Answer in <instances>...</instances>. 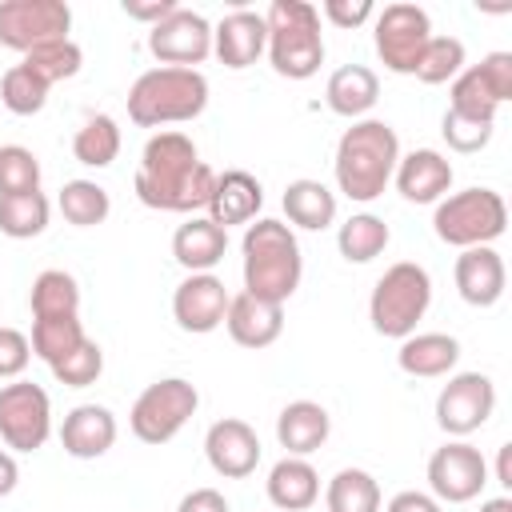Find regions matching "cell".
Instances as JSON below:
<instances>
[{
    "mask_svg": "<svg viewBox=\"0 0 512 512\" xmlns=\"http://www.w3.org/2000/svg\"><path fill=\"white\" fill-rule=\"evenodd\" d=\"M324 100H328V108H332L336 116L360 120L364 112L376 108V100H380V80H376V72L364 68V64H344V68H336V72L328 76Z\"/></svg>",
    "mask_w": 512,
    "mask_h": 512,
    "instance_id": "obj_27",
    "label": "cell"
},
{
    "mask_svg": "<svg viewBox=\"0 0 512 512\" xmlns=\"http://www.w3.org/2000/svg\"><path fill=\"white\" fill-rule=\"evenodd\" d=\"M208 108V80L200 68H148L128 88V116L140 128L184 124Z\"/></svg>",
    "mask_w": 512,
    "mask_h": 512,
    "instance_id": "obj_4",
    "label": "cell"
},
{
    "mask_svg": "<svg viewBox=\"0 0 512 512\" xmlns=\"http://www.w3.org/2000/svg\"><path fill=\"white\" fill-rule=\"evenodd\" d=\"M432 304V276L428 268H420L416 260H400L392 268H384V276L376 280L372 296H368V320L380 336L388 340H404L416 332V324L424 320Z\"/></svg>",
    "mask_w": 512,
    "mask_h": 512,
    "instance_id": "obj_6",
    "label": "cell"
},
{
    "mask_svg": "<svg viewBox=\"0 0 512 512\" xmlns=\"http://www.w3.org/2000/svg\"><path fill=\"white\" fill-rule=\"evenodd\" d=\"M224 328H228V336L240 348H268L284 332V304H272V300H260V296L240 292V296L228 300Z\"/></svg>",
    "mask_w": 512,
    "mask_h": 512,
    "instance_id": "obj_22",
    "label": "cell"
},
{
    "mask_svg": "<svg viewBox=\"0 0 512 512\" xmlns=\"http://www.w3.org/2000/svg\"><path fill=\"white\" fill-rule=\"evenodd\" d=\"M228 288L220 276L212 272H188L176 292H172V316L184 332H196V336H208L224 324L228 316Z\"/></svg>",
    "mask_w": 512,
    "mask_h": 512,
    "instance_id": "obj_16",
    "label": "cell"
},
{
    "mask_svg": "<svg viewBox=\"0 0 512 512\" xmlns=\"http://www.w3.org/2000/svg\"><path fill=\"white\" fill-rule=\"evenodd\" d=\"M316 12H324L336 28H360L364 20L376 16L372 0H324V8H316Z\"/></svg>",
    "mask_w": 512,
    "mask_h": 512,
    "instance_id": "obj_44",
    "label": "cell"
},
{
    "mask_svg": "<svg viewBox=\"0 0 512 512\" xmlns=\"http://www.w3.org/2000/svg\"><path fill=\"white\" fill-rule=\"evenodd\" d=\"M200 408V392L192 380L184 376H164L156 384H148L132 412H128V424H132V436L144 440V444H168Z\"/></svg>",
    "mask_w": 512,
    "mask_h": 512,
    "instance_id": "obj_8",
    "label": "cell"
},
{
    "mask_svg": "<svg viewBox=\"0 0 512 512\" xmlns=\"http://www.w3.org/2000/svg\"><path fill=\"white\" fill-rule=\"evenodd\" d=\"M60 212L68 224L76 228H96L108 220L112 212V200H108V188H100L96 180H68L60 188Z\"/></svg>",
    "mask_w": 512,
    "mask_h": 512,
    "instance_id": "obj_35",
    "label": "cell"
},
{
    "mask_svg": "<svg viewBox=\"0 0 512 512\" xmlns=\"http://www.w3.org/2000/svg\"><path fill=\"white\" fill-rule=\"evenodd\" d=\"M456 360H460V340L448 332H412L400 340V352H396L400 372L420 376V380L448 376L456 368Z\"/></svg>",
    "mask_w": 512,
    "mask_h": 512,
    "instance_id": "obj_25",
    "label": "cell"
},
{
    "mask_svg": "<svg viewBox=\"0 0 512 512\" xmlns=\"http://www.w3.org/2000/svg\"><path fill=\"white\" fill-rule=\"evenodd\" d=\"M392 180L408 204H440L452 188V164L436 148H416L396 160Z\"/></svg>",
    "mask_w": 512,
    "mask_h": 512,
    "instance_id": "obj_20",
    "label": "cell"
},
{
    "mask_svg": "<svg viewBox=\"0 0 512 512\" xmlns=\"http://www.w3.org/2000/svg\"><path fill=\"white\" fill-rule=\"evenodd\" d=\"M48 84L44 80H36L24 64H12L4 76H0V100H4V108L12 112V116H36L44 104H48Z\"/></svg>",
    "mask_w": 512,
    "mask_h": 512,
    "instance_id": "obj_39",
    "label": "cell"
},
{
    "mask_svg": "<svg viewBox=\"0 0 512 512\" xmlns=\"http://www.w3.org/2000/svg\"><path fill=\"white\" fill-rule=\"evenodd\" d=\"M268 500L280 512H304L320 500V472L304 456H284L268 472Z\"/></svg>",
    "mask_w": 512,
    "mask_h": 512,
    "instance_id": "obj_28",
    "label": "cell"
},
{
    "mask_svg": "<svg viewBox=\"0 0 512 512\" xmlns=\"http://www.w3.org/2000/svg\"><path fill=\"white\" fill-rule=\"evenodd\" d=\"M176 512H232V508H228L224 492H216V488H192V492L176 504Z\"/></svg>",
    "mask_w": 512,
    "mask_h": 512,
    "instance_id": "obj_46",
    "label": "cell"
},
{
    "mask_svg": "<svg viewBox=\"0 0 512 512\" xmlns=\"http://www.w3.org/2000/svg\"><path fill=\"white\" fill-rule=\"evenodd\" d=\"M52 204L44 192H20V196H0V232L12 240H32L48 228Z\"/></svg>",
    "mask_w": 512,
    "mask_h": 512,
    "instance_id": "obj_34",
    "label": "cell"
},
{
    "mask_svg": "<svg viewBox=\"0 0 512 512\" xmlns=\"http://www.w3.org/2000/svg\"><path fill=\"white\" fill-rule=\"evenodd\" d=\"M240 252H244V292L248 296L284 304L300 288L304 256H300L296 232L284 220H268V216L252 220L244 228Z\"/></svg>",
    "mask_w": 512,
    "mask_h": 512,
    "instance_id": "obj_3",
    "label": "cell"
},
{
    "mask_svg": "<svg viewBox=\"0 0 512 512\" xmlns=\"http://www.w3.org/2000/svg\"><path fill=\"white\" fill-rule=\"evenodd\" d=\"M60 444L76 460H96L116 444V416L104 404H76L60 424Z\"/></svg>",
    "mask_w": 512,
    "mask_h": 512,
    "instance_id": "obj_23",
    "label": "cell"
},
{
    "mask_svg": "<svg viewBox=\"0 0 512 512\" xmlns=\"http://www.w3.org/2000/svg\"><path fill=\"white\" fill-rule=\"evenodd\" d=\"M456 292L464 304L472 308H492L500 296H504V284H508V272H504V260L492 244H480V248H464L456 256Z\"/></svg>",
    "mask_w": 512,
    "mask_h": 512,
    "instance_id": "obj_19",
    "label": "cell"
},
{
    "mask_svg": "<svg viewBox=\"0 0 512 512\" xmlns=\"http://www.w3.org/2000/svg\"><path fill=\"white\" fill-rule=\"evenodd\" d=\"M448 112L480 124H496L500 104L512 100V52H488L480 64L464 68L452 80Z\"/></svg>",
    "mask_w": 512,
    "mask_h": 512,
    "instance_id": "obj_9",
    "label": "cell"
},
{
    "mask_svg": "<svg viewBox=\"0 0 512 512\" xmlns=\"http://www.w3.org/2000/svg\"><path fill=\"white\" fill-rule=\"evenodd\" d=\"M40 192V160L24 144H0V196Z\"/></svg>",
    "mask_w": 512,
    "mask_h": 512,
    "instance_id": "obj_40",
    "label": "cell"
},
{
    "mask_svg": "<svg viewBox=\"0 0 512 512\" xmlns=\"http://www.w3.org/2000/svg\"><path fill=\"white\" fill-rule=\"evenodd\" d=\"M464 72V44L456 36H432L416 60V80L420 84H448Z\"/></svg>",
    "mask_w": 512,
    "mask_h": 512,
    "instance_id": "obj_38",
    "label": "cell"
},
{
    "mask_svg": "<svg viewBox=\"0 0 512 512\" xmlns=\"http://www.w3.org/2000/svg\"><path fill=\"white\" fill-rule=\"evenodd\" d=\"M28 304H32V320L36 316H80V284L64 268H44L32 280Z\"/></svg>",
    "mask_w": 512,
    "mask_h": 512,
    "instance_id": "obj_31",
    "label": "cell"
},
{
    "mask_svg": "<svg viewBox=\"0 0 512 512\" xmlns=\"http://www.w3.org/2000/svg\"><path fill=\"white\" fill-rule=\"evenodd\" d=\"M120 8H124L128 20H144V24L152 28V24H160L164 16H172L180 4H176V0H124Z\"/></svg>",
    "mask_w": 512,
    "mask_h": 512,
    "instance_id": "obj_45",
    "label": "cell"
},
{
    "mask_svg": "<svg viewBox=\"0 0 512 512\" xmlns=\"http://www.w3.org/2000/svg\"><path fill=\"white\" fill-rule=\"evenodd\" d=\"M264 48H268V24L252 8H236V12H228L212 28V52H216V60L224 68H236L240 72V68L256 64L264 56Z\"/></svg>",
    "mask_w": 512,
    "mask_h": 512,
    "instance_id": "obj_18",
    "label": "cell"
},
{
    "mask_svg": "<svg viewBox=\"0 0 512 512\" xmlns=\"http://www.w3.org/2000/svg\"><path fill=\"white\" fill-rule=\"evenodd\" d=\"M440 132H444V140H448L452 152H480V148H488V140H492V124L464 120V116H456V112H444Z\"/></svg>",
    "mask_w": 512,
    "mask_h": 512,
    "instance_id": "obj_42",
    "label": "cell"
},
{
    "mask_svg": "<svg viewBox=\"0 0 512 512\" xmlns=\"http://www.w3.org/2000/svg\"><path fill=\"white\" fill-rule=\"evenodd\" d=\"M84 324L80 316H36L32 320V356H40L44 364H56L60 356H68L80 340H84Z\"/></svg>",
    "mask_w": 512,
    "mask_h": 512,
    "instance_id": "obj_36",
    "label": "cell"
},
{
    "mask_svg": "<svg viewBox=\"0 0 512 512\" xmlns=\"http://www.w3.org/2000/svg\"><path fill=\"white\" fill-rule=\"evenodd\" d=\"M496 484L512 488V444H500V456H496Z\"/></svg>",
    "mask_w": 512,
    "mask_h": 512,
    "instance_id": "obj_49",
    "label": "cell"
},
{
    "mask_svg": "<svg viewBox=\"0 0 512 512\" xmlns=\"http://www.w3.org/2000/svg\"><path fill=\"white\" fill-rule=\"evenodd\" d=\"M16 480H20V464H16L12 452L0 448V496H8V492L16 488Z\"/></svg>",
    "mask_w": 512,
    "mask_h": 512,
    "instance_id": "obj_48",
    "label": "cell"
},
{
    "mask_svg": "<svg viewBox=\"0 0 512 512\" xmlns=\"http://www.w3.org/2000/svg\"><path fill=\"white\" fill-rule=\"evenodd\" d=\"M396 160H400L396 128L388 120H356L352 128H344L336 144V160H332L336 188L356 204H372L388 188Z\"/></svg>",
    "mask_w": 512,
    "mask_h": 512,
    "instance_id": "obj_2",
    "label": "cell"
},
{
    "mask_svg": "<svg viewBox=\"0 0 512 512\" xmlns=\"http://www.w3.org/2000/svg\"><path fill=\"white\" fill-rule=\"evenodd\" d=\"M432 40V20L420 4H384L372 16V44L388 72L412 76L424 44Z\"/></svg>",
    "mask_w": 512,
    "mask_h": 512,
    "instance_id": "obj_10",
    "label": "cell"
},
{
    "mask_svg": "<svg viewBox=\"0 0 512 512\" xmlns=\"http://www.w3.org/2000/svg\"><path fill=\"white\" fill-rule=\"evenodd\" d=\"M48 368H52V376H56L60 384H68V388H88V384H96L100 372H104V348H100L92 336H84L68 356H60V360L48 364Z\"/></svg>",
    "mask_w": 512,
    "mask_h": 512,
    "instance_id": "obj_41",
    "label": "cell"
},
{
    "mask_svg": "<svg viewBox=\"0 0 512 512\" xmlns=\"http://www.w3.org/2000/svg\"><path fill=\"white\" fill-rule=\"evenodd\" d=\"M480 512H512V500L508 496H492V500L480 504Z\"/></svg>",
    "mask_w": 512,
    "mask_h": 512,
    "instance_id": "obj_50",
    "label": "cell"
},
{
    "mask_svg": "<svg viewBox=\"0 0 512 512\" xmlns=\"http://www.w3.org/2000/svg\"><path fill=\"white\" fill-rule=\"evenodd\" d=\"M72 156L84 168H108L120 156V128L112 116H88L72 136Z\"/></svg>",
    "mask_w": 512,
    "mask_h": 512,
    "instance_id": "obj_33",
    "label": "cell"
},
{
    "mask_svg": "<svg viewBox=\"0 0 512 512\" xmlns=\"http://www.w3.org/2000/svg\"><path fill=\"white\" fill-rule=\"evenodd\" d=\"M224 252H228V232L220 224H212L208 216L184 220L172 236V256L188 272H212L224 260Z\"/></svg>",
    "mask_w": 512,
    "mask_h": 512,
    "instance_id": "obj_26",
    "label": "cell"
},
{
    "mask_svg": "<svg viewBox=\"0 0 512 512\" xmlns=\"http://www.w3.org/2000/svg\"><path fill=\"white\" fill-rule=\"evenodd\" d=\"M216 172L200 160L184 132H156L136 168V196L156 212H200L212 196Z\"/></svg>",
    "mask_w": 512,
    "mask_h": 512,
    "instance_id": "obj_1",
    "label": "cell"
},
{
    "mask_svg": "<svg viewBox=\"0 0 512 512\" xmlns=\"http://www.w3.org/2000/svg\"><path fill=\"white\" fill-rule=\"evenodd\" d=\"M204 208H208V220L228 232L232 224H252L256 220V212L264 208V188L252 172L228 168V172H216V184H212V196H208Z\"/></svg>",
    "mask_w": 512,
    "mask_h": 512,
    "instance_id": "obj_21",
    "label": "cell"
},
{
    "mask_svg": "<svg viewBox=\"0 0 512 512\" xmlns=\"http://www.w3.org/2000/svg\"><path fill=\"white\" fill-rule=\"evenodd\" d=\"M204 456H208V464H212L216 476L244 480L260 464V436H256V428L248 420L224 416V420H216L204 432Z\"/></svg>",
    "mask_w": 512,
    "mask_h": 512,
    "instance_id": "obj_17",
    "label": "cell"
},
{
    "mask_svg": "<svg viewBox=\"0 0 512 512\" xmlns=\"http://www.w3.org/2000/svg\"><path fill=\"white\" fill-rule=\"evenodd\" d=\"M384 512H440V500H436L432 492H416V488H408V492H396V496L388 500Z\"/></svg>",
    "mask_w": 512,
    "mask_h": 512,
    "instance_id": "obj_47",
    "label": "cell"
},
{
    "mask_svg": "<svg viewBox=\"0 0 512 512\" xmlns=\"http://www.w3.org/2000/svg\"><path fill=\"white\" fill-rule=\"evenodd\" d=\"M52 436V400L32 380H12L0 388V440L12 452H36Z\"/></svg>",
    "mask_w": 512,
    "mask_h": 512,
    "instance_id": "obj_11",
    "label": "cell"
},
{
    "mask_svg": "<svg viewBox=\"0 0 512 512\" xmlns=\"http://www.w3.org/2000/svg\"><path fill=\"white\" fill-rule=\"evenodd\" d=\"M328 432H332V416L316 400H292L276 416V440H280V448H288V456L316 452L328 440Z\"/></svg>",
    "mask_w": 512,
    "mask_h": 512,
    "instance_id": "obj_24",
    "label": "cell"
},
{
    "mask_svg": "<svg viewBox=\"0 0 512 512\" xmlns=\"http://www.w3.org/2000/svg\"><path fill=\"white\" fill-rule=\"evenodd\" d=\"M492 412H496V384L484 372H456L436 396V424L456 440L484 428Z\"/></svg>",
    "mask_w": 512,
    "mask_h": 512,
    "instance_id": "obj_13",
    "label": "cell"
},
{
    "mask_svg": "<svg viewBox=\"0 0 512 512\" xmlns=\"http://www.w3.org/2000/svg\"><path fill=\"white\" fill-rule=\"evenodd\" d=\"M508 228V204L496 188H464L436 204L432 232L452 248H480L500 240Z\"/></svg>",
    "mask_w": 512,
    "mask_h": 512,
    "instance_id": "obj_7",
    "label": "cell"
},
{
    "mask_svg": "<svg viewBox=\"0 0 512 512\" xmlns=\"http://www.w3.org/2000/svg\"><path fill=\"white\" fill-rule=\"evenodd\" d=\"M32 360V344L20 328H0V380H20Z\"/></svg>",
    "mask_w": 512,
    "mask_h": 512,
    "instance_id": "obj_43",
    "label": "cell"
},
{
    "mask_svg": "<svg viewBox=\"0 0 512 512\" xmlns=\"http://www.w3.org/2000/svg\"><path fill=\"white\" fill-rule=\"evenodd\" d=\"M388 240H392L388 224H384L380 216H372V212H352V216L340 224V232H336V248H340V256H344L348 264H368V260H376V256L388 248Z\"/></svg>",
    "mask_w": 512,
    "mask_h": 512,
    "instance_id": "obj_30",
    "label": "cell"
},
{
    "mask_svg": "<svg viewBox=\"0 0 512 512\" xmlns=\"http://www.w3.org/2000/svg\"><path fill=\"white\" fill-rule=\"evenodd\" d=\"M72 8L64 0H0V44L32 52L52 40H68Z\"/></svg>",
    "mask_w": 512,
    "mask_h": 512,
    "instance_id": "obj_12",
    "label": "cell"
},
{
    "mask_svg": "<svg viewBox=\"0 0 512 512\" xmlns=\"http://www.w3.org/2000/svg\"><path fill=\"white\" fill-rule=\"evenodd\" d=\"M148 52L164 68H196L212 56V24L192 8H176L148 28Z\"/></svg>",
    "mask_w": 512,
    "mask_h": 512,
    "instance_id": "obj_15",
    "label": "cell"
},
{
    "mask_svg": "<svg viewBox=\"0 0 512 512\" xmlns=\"http://www.w3.org/2000/svg\"><path fill=\"white\" fill-rule=\"evenodd\" d=\"M268 24V60L276 76L288 80H308L324 64V32H320V12L308 0H272L264 12Z\"/></svg>",
    "mask_w": 512,
    "mask_h": 512,
    "instance_id": "obj_5",
    "label": "cell"
},
{
    "mask_svg": "<svg viewBox=\"0 0 512 512\" xmlns=\"http://www.w3.org/2000/svg\"><path fill=\"white\" fill-rule=\"evenodd\" d=\"M36 80H44L48 88L52 84H60V80H72L76 72H80V64H84V52H80V44L68 36V40H52V44H44V48H32L24 60H20Z\"/></svg>",
    "mask_w": 512,
    "mask_h": 512,
    "instance_id": "obj_37",
    "label": "cell"
},
{
    "mask_svg": "<svg viewBox=\"0 0 512 512\" xmlns=\"http://www.w3.org/2000/svg\"><path fill=\"white\" fill-rule=\"evenodd\" d=\"M328 512H380V484L364 468H340L324 488Z\"/></svg>",
    "mask_w": 512,
    "mask_h": 512,
    "instance_id": "obj_32",
    "label": "cell"
},
{
    "mask_svg": "<svg viewBox=\"0 0 512 512\" xmlns=\"http://www.w3.org/2000/svg\"><path fill=\"white\" fill-rule=\"evenodd\" d=\"M280 204H284V216L304 232H320V228H328L336 220V192L328 184H320V180H308V176L292 180L284 188Z\"/></svg>",
    "mask_w": 512,
    "mask_h": 512,
    "instance_id": "obj_29",
    "label": "cell"
},
{
    "mask_svg": "<svg viewBox=\"0 0 512 512\" xmlns=\"http://www.w3.org/2000/svg\"><path fill=\"white\" fill-rule=\"evenodd\" d=\"M484 484H488V464L480 448H472L468 440H448L444 448L432 452L428 488L440 504H468L484 492Z\"/></svg>",
    "mask_w": 512,
    "mask_h": 512,
    "instance_id": "obj_14",
    "label": "cell"
}]
</instances>
